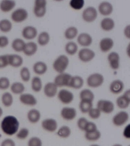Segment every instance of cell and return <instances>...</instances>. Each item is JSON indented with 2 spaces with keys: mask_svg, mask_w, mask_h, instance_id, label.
Segmentation results:
<instances>
[{
  "mask_svg": "<svg viewBox=\"0 0 130 146\" xmlns=\"http://www.w3.org/2000/svg\"><path fill=\"white\" fill-rule=\"evenodd\" d=\"M83 19L88 22L93 21L97 18V12L96 9L93 7H89L86 8L83 11Z\"/></svg>",
  "mask_w": 130,
  "mask_h": 146,
  "instance_id": "16",
  "label": "cell"
},
{
  "mask_svg": "<svg viewBox=\"0 0 130 146\" xmlns=\"http://www.w3.org/2000/svg\"><path fill=\"white\" fill-rule=\"evenodd\" d=\"M99 10L101 14L103 15H108L112 12L113 5L109 2L104 1L99 4Z\"/></svg>",
  "mask_w": 130,
  "mask_h": 146,
  "instance_id": "31",
  "label": "cell"
},
{
  "mask_svg": "<svg viewBox=\"0 0 130 146\" xmlns=\"http://www.w3.org/2000/svg\"><path fill=\"white\" fill-rule=\"evenodd\" d=\"M84 81L83 78L78 75L72 76L69 82L68 87L78 90L83 86Z\"/></svg>",
  "mask_w": 130,
  "mask_h": 146,
  "instance_id": "28",
  "label": "cell"
},
{
  "mask_svg": "<svg viewBox=\"0 0 130 146\" xmlns=\"http://www.w3.org/2000/svg\"><path fill=\"white\" fill-rule=\"evenodd\" d=\"M78 34V30L74 26L68 27L65 32V36L68 39H72L76 36Z\"/></svg>",
  "mask_w": 130,
  "mask_h": 146,
  "instance_id": "42",
  "label": "cell"
},
{
  "mask_svg": "<svg viewBox=\"0 0 130 146\" xmlns=\"http://www.w3.org/2000/svg\"><path fill=\"white\" fill-rule=\"evenodd\" d=\"M113 44L114 42L111 38L108 37L105 38L100 41V49L103 52H107L113 47Z\"/></svg>",
  "mask_w": 130,
  "mask_h": 146,
  "instance_id": "32",
  "label": "cell"
},
{
  "mask_svg": "<svg viewBox=\"0 0 130 146\" xmlns=\"http://www.w3.org/2000/svg\"><path fill=\"white\" fill-rule=\"evenodd\" d=\"M97 108L101 113L109 114L113 112L115 107L113 103L111 100L101 99L97 102Z\"/></svg>",
  "mask_w": 130,
  "mask_h": 146,
  "instance_id": "3",
  "label": "cell"
},
{
  "mask_svg": "<svg viewBox=\"0 0 130 146\" xmlns=\"http://www.w3.org/2000/svg\"><path fill=\"white\" fill-rule=\"evenodd\" d=\"M1 102L3 106L7 108L11 107L14 102L13 95L11 92H4L1 96Z\"/></svg>",
  "mask_w": 130,
  "mask_h": 146,
  "instance_id": "24",
  "label": "cell"
},
{
  "mask_svg": "<svg viewBox=\"0 0 130 146\" xmlns=\"http://www.w3.org/2000/svg\"><path fill=\"white\" fill-rule=\"evenodd\" d=\"M20 76L21 80L25 83L29 82L31 79L30 70L26 66L21 67L20 71Z\"/></svg>",
  "mask_w": 130,
  "mask_h": 146,
  "instance_id": "36",
  "label": "cell"
},
{
  "mask_svg": "<svg viewBox=\"0 0 130 146\" xmlns=\"http://www.w3.org/2000/svg\"><path fill=\"white\" fill-rule=\"evenodd\" d=\"M9 66V54L0 55V69L6 68Z\"/></svg>",
  "mask_w": 130,
  "mask_h": 146,
  "instance_id": "47",
  "label": "cell"
},
{
  "mask_svg": "<svg viewBox=\"0 0 130 146\" xmlns=\"http://www.w3.org/2000/svg\"><path fill=\"white\" fill-rule=\"evenodd\" d=\"M80 100H87L93 102L95 99V95L91 90L85 89L82 90L79 93Z\"/></svg>",
  "mask_w": 130,
  "mask_h": 146,
  "instance_id": "34",
  "label": "cell"
},
{
  "mask_svg": "<svg viewBox=\"0 0 130 146\" xmlns=\"http://www.w3.org/2000/svg\"><path fill=\"white\" fill-rule=\"evenodd\" d=\"M89 121L85 117H80L77 120V127L81 131H84L85 128L86 127Z\"/></svg>",
  "mask_w": 130,
  "mask_h": 146,
  "instance_id": "48",
  "label": "cell"
},
{
  "mask_svg": "<svg viewBox=\"0 0 130 146\" xmlns=\"http://www.w3.org/2000/svg\"><path fill=\"white\" fill-rule=\"evenodd\" d=\"M65 50L68 54L73 55L77 52L78 50V46L75 42H68L66 44Z\"/></svg>",
  "mask_w": 130,
  "mask_h": 146,
  "instance_id": "43",
  "label": "cell"
},
{
  "mask_svg": "<svg viewBox=\"0 0 130 146\" xmlns=\"http://www.w3.org/2000/svg\"><path fill=\"white\" fill-rule=\"evenodd\" d=\"M89 117L92 119L96 120L99 119L101 116V113L97 108H92L87 113Z\"/></svg>",
  "mask_w": 130,
  "mask_h": 146,
  "instance_id": "46",
  "label": "cell"
},
{
  "mask_svg": "<svg viewBox=\"0 0 130 146\" xmlns=\"http://www.w3.org/2000/svg\"><path fill=\"white\" fill-rule=\"evenodd\" d=\"M42 128L46 132L53 133L57 129V121L55 119L47 118L42 121L41 123Z\"/></svg>",
  "mask_w": 130,
  "mask_h": 146,
  "instance_id": "11",
  "label": "cell"
},
{
  "mask_svg": "<svg viewBox=\"0 0 130 146\" xmlns=\"http://www.w3.org/2000/svg\"><path fill=\"white\" fill-rule=\"evenodd\" d=\"M9 43V38L5 35L0 36V48H4L7 46Z\"/></svg>",
  "mask_w": 130,
  "mask_h": 146,
  "instance_id": "51",
  "label": "cell"
},
{
  "mask_svg": "<svg viewBox=\"0 0 130 146\" xmlns=\"http://www.w3.org/2000/svg\"><path fill=\"white\" fill-rule=\"evenodd\" d=\"M58 88L54 82H48L43 88L44 95L49 98H54L57 94Z\"/></svg>",
  "mask_w": 130,
  "mask_h": 146,
  "instance_id": "15",
  "label": "cell"
},
{
  "mask_svg": "<svg viewBox=\"0 0 130 146\" xmlns=\"http://www.w3.org/2000/svg\"><path fill=\"white\" fill-rule=\"evenodd\" d=\"M129 118V115L127 112L121 111L115 114L113 117L112 122L114 125L121 127L126 124Z\"/></svg>",
  "mask_w": 130,
  "mask_h": 146,
  "instance_id": "6",
  "label": "cell"
},
{
  "mask_svg": "<svg viewBox=\"0 0 130 146\" xmlns=\"http://www.w3.org/2000/svg\"><path fill=\"white\" fill-rule=\"evenodd\" d=\"M124 84L123 82L119 80H115L113 81L109 85V91L113 94H119L124 90Z\"/></svg>",
  "mask_w": 130,
  "mask_h": 146,
  "instance_id": "20",
  "label": "cell"
},
{
  "mask_svg": "<svg viewBox=\"0 0 130 146\" xmlns=\"http://www.w3.org/2000/svg\"><path fill=\"white\" fill-rule=\"evenodd\" d=\"M101 133L99 130L90 132L85 133L84 137L85 139L89 141H98L100 139Z\"/></svg>",
  "mask_w": 130,
  "mask_h": 146,
  "instance_id": "39",
  "label": "cell"
},
{
  "mask_svg": "<svg viewBox=\"0 0 130 146\" xmlns=\"http://www.w3.org/2000/svg\"><path fill=\"white\" fill-rule=\"evenodd\" d=\"M79 58L82 61L87 62L92 60L95 56V53L93 50L89 48L81 49L79 52Z\"/></svg>",
  "mask_w": 130,
  "mask_h": 146,
  "instance_id": "19",
  "label": "cell"
},
{
  "mask_svg": "<svg viewBox=\"0 0 130 146\" xmlns=\"http://www.w3.org/2000/svg\"><path fill=\"white\" fill-rule=\"evenodd\" d=\"M31 87L34 92L38 93L43 89V83L42 79L39 76H35L31 78Z\"/></svg>",
  "mask_w": 130,
  "mask_h": 146,
  "instance_id": "26",
  "label": "cell"
},
{
  "mask_svg": "<svg viewBox=\"0 0 130 146\" xmlns=\"http://www.w3.org/2000/svg\"><path fill=\"white\" fill-rule=\"evenodd\" d=\"M123 137L126 139H130V124H128L125 127L123 130Z\"/></svg>",
  "mask_w": 130,
  "mask_h": 146,
  "instance_id": "53",
  "label": "cell"
},
{
  "mask_svg": "<svg viewBox=\"0 0 130 146\" xmlns=\"http://www.w3.org/2000/svg\"><path fill=\"white\" fill-rule=\"evenodd\" d=\"M97 129H98L96 124L93 122L90 121H89L84 132H85V133L92 132L96 131Z\"/></svg>",
  "mask_w": 130,
  "mask_h": 146,
  "instance_id": "50",
  "label": "cell"
},
{
  "mask_svg": "<svg viewBox=\"0 0 130 146\" xmlns=\"http://www.w3.org/2000/svg\"><path fill=\"white\" fill-rule=\"evenodd\" d=\"M108 59L109 65L112 69H118L119 66L120 57L118 54L116 52H112L108 54Z\"/></svg>",
  "mask_w": 130,
  "mask_h": 146,
  "instance_id": "27",
  "label": "cell"
},
{
  "mask_svg": "<svg viewBox=\"0 0 130 146\" xmlns=\"http://www.w3.org/2000/svg\"><path fill=\"white\" fill-rule=\"evenodd\" d=\"M27 145L28 146H43V142L39 137L33 136L29 139Z\"/></svg>",
  "mask_w": 130,
  "mask_h": 146,
  "instance_id": "45",
  "label": "cell"
},
{
  "mask_svg": "<svg viewBox=\"0 0 130 146\" xmlns=\"http://www.w3.org/2000/svg\"><path fill=\"white\" fill-rule=\"evenodd\" d=\"M13 28V24L9 19L4 18L0 20V31L4 33L11 32Z\"/></svg>",
  "mask_w": 130,
  "mask_h": 146,
  "instance_id": "33",
  "label": "cell"
},
{
  "mask_svg": "<svg viewBox=\"0 0 130 146\" xmlns=\"http://www.w3.org/2000/svg\"><path fill=\"white\" fill-rule=\"evenodd\" d=\"M0 146H16L15 141L11 138H6L3 140Z\"/></svg>",
  "mask_w": 130,
  "mask_h": 146,
  "instance_id": "52",
  "label": "cell"
},
{
  "mask_svg": "<svg viewBox=\"0 0 130 146\" xmlns=\"http://www.w3.org/2000/svg\"><path fill=\"white\" fill-rule=\"evenodd\" d=\"M38 50V45L35 42L30 41L26 43L23 52L27 56H31L36 54Z\"/></svg>",
  "mask_w": 130,
  "mask_h": 146,
  "instance_id": "21",
  "label": "cell"
},
{
  "mask_svg": "<svg viewBox=\"0 0 130 146\" xmlns=\"http://www.w3.org/2000/svg\"><path fill=\"white\" fill-rule=\"evenodd\" d=\"M60 116L63 119L67 121H72L76 118L77 115L76 110L73 107H64L61 109Z\"/></svg>",
  "mask_w": 130,
  "mask_h": 146,
  "instance_id": "13",
  "label": "cell"
},
{
  "mask_svg": "<svg viewBox=\"0 0 130 146\" xmlns=\"http://www.w3.org/2000/svg\"><path fill=\"white\" fill-rule=\"evenodd\" d=\"M4 114V110L2 107L0 106V118H1Z\"/></svg>",
  "mask_w": 130,
  "mask_h": 146,
  "instance_id": "55",
  "label": "cell"
},
{
  "mask_svg": "<svg viewBox=\"0 0 130 146\" xmlns=\"http://www.w3.org/2000/svg\"><path fill=\"white\" fill-rule=\"evenodd\" d=\"M129 29L130 26L129 25H128V26H127L125 27V29H124V34H125L127 37L129 38H130Z\"/></svg>",
  "mask_w": 130,
  "mask_h": 146,
  "instance_id": "54",
  "label": "cell"
},
{
  "mask_svg": "<svg viewBox=\"0 0 130 146\" xmlns=\"http://www.w3.org/2000/svg\"><path fill=\"white\" fill-rule=\"evenodd\" d=\"M130 146V145H129V146Z\"/></svg>",
  "mask_w": 130,
  "mask_h": 146,
  "instance_id": "58",
  "label": "cell"
},
{
  "mask_svg": "<svg viewBox=\"0 0 130 146\" xmlns=\"http://www.w3.org/2000/svg\"><path fill=\"white\" fill-rule=\"evenodd\" d=\"M77 42L83 46H88L92 42V36L86 33H82L80 34L77 38Z\"/></svg>",
  "mask_w": 130,
  "mask_h": 146,
  "instance_id": "30",
  "label": "cell"
},
{
  "mask_svg": "<svg viewBox=\"0 0 130 146\" xmlns=\"http://www.w3.org/2000/svg\"><path fill=\"white\" fill-rule=\"evenodd\" d=\"M71 77V75L68 73H60L56 76L53 82L58 87H68Z\"/></svg>",
  "mask_w": 130,
  "mask_h": 146,
  "instance_id": "12",
  "label": "cell"
},
{
  "mask_svg": "<svg viewBox=\"0 0 130 146\" xmlns=\"http://www.w3.org/2000/svg\"><path fill=\"white\" fill-rule=\"evenodd\" d=\"M69 62L68 57L65 55H61L55 60L53 64V68L60 74L63 73L68 67Z\"/></svg>",
  "mask_w": 130,
  "mask_h": 146,
  "instance_id": "2",
  "label": "cell"
},
{
  "mask_svg": "<svg viewBox=\"0 0 130 146\" xmlns=\"http://www.w3.org/2000/svg\"><path fill=\"white\" fill-rule=\"evenodd\" d=\"M111 146H123V145L119 143H115Z\"/></svg>",
  "mask_w": 130,
  "mask_h": 146,
  "instance_id": "56",
  "label": "cell"
},
{
  "mask_svg": "<svg viewBox=\"0 0 130 146\" xmlns=\"http://www.w3.org/2000/svg\"><path fill=\"white\" fill-rule=\"evenodd\" d=\"M116 104L121 109H125L130 105V90H127L123 95L119 96L116 99Z\"/></svg>",
  "mask_w": 130,
  "mask_h": 146,
  "instance_id": "9",
  "label": "cell"
},
{
  "mask_svg": "<svg viewBox=\"0 0 130 146\" xmlns=\"http://www.w3.org/2000/svg\"><path fill=\"white\" fill-rule=\"evenodd\" d=\"M27 117L29 123L32 124H36L40 121L41 114L39 110L33 108L28 111L27 113Z\"/></svg>",
  "mask_w": 130,
  "mask_h": 146,
  "instance_id": "17",
  "label": "cell"
},
{
  "mask_svg": "<svg viewBox=\"0 0 130 146\" xmlns=\"http://www.w3.org/2000/svg\"><path fill=\"white\" fill-rule=\"evenodd\" d=\"M71 130L69 126L63 125L59 128L57 132V135L59 137L62 139H67L70 136Z\"/></svg>",
  "mask_w": 130,
  "mask_h": 146,
  "instance_id": "35",
  "label": "cell"
},
{
  "mask_svg": "<svg viewBox=\"0 0 130 146\" xmlns=\"http://www.w3.org/2000/svg\"><path fill=\"white\" fill-rule=\"evenodd\" d=\"M115 25V22L111 18H105L101 22V26L104 30L110 31L114 28Z\"/></svg>",
  "mask_w": 130,
  "mask_h": 146,
  "instance_id": "40",
  "label": "cell"
},
{
  "mask_svg": "<svg viewBox=\"0 0 130 146\" xmlns=\"http://www.w3.org/2000/svg\"><path fill=\"white\" fill-rule=\"evenodd\" d=\"M21 35L25 39L33 40L36 38L38 35V31L35 26L29 25L25 26L23 29Z\"/></svg>",
  "mask_w": 130,
  "mask_h": 146,
  "instance_id": "14",
  "label": "cell"
},
{
  "mask_svg": "<svg viewBox=\"0 0 130 146\" xmlns=\"http://www.w3.org/2000/svg\"><path fill=\"white\" fill-rule=\"evenodd\" d=\"M48 67L45 63L42 61L36 62L33 66V70L37 75H44L47 71Z\"/></svg>",
  "mask_w": 130,
  "mask_h": 146,
  "instance_id": "23",
  "label": "cell"
},
{
  "mask_svg": "<svg viewBox=\"0 0 130 146\" xmlns=\"http://www.w3.org/2000/svg\"><path fill=\"white\" fill-rule=\"evenodd\" d=\"M19 101L24 106L34 107L37 104V99L33 94L30 93L24 92L19 96Z\"/></svg>",
  "mask_w": 130,
  "mask_h": 146,
  "instance_id": "8",
  "label": "cell"
},
{
  "mask_svg": "<svg viewBox=\"0 0 130 146\" xmlns=\"http://www.w3.org/2000/svg\"><path fill=\"white\" fill-rule=\"evenodd\" d=\"M10 89L12 94L20 96L25 92L26 88L22 82H15L11 83Z\"/></svg>",
  "mask_w": 130,
  "mask_h": 146,
  "instance_id": "22",
  "label": "cell"
},
{
  "mask_svg": "<svg viewBox=\"0 0 130 146\" xmlns=\"http://www.w3.org/2000/svg\"><path fill=\"white\" fill-rule=\"evenodd\" d=\"M30 131L28 128L22 127L20 128L16 133V136L18 139L20 140H24L29 137Z\"/></svg>",
  "mask_w": 130,
  "mask_h": 146,
  "instance_id": "41",
  "label": "cell"
},
{
  "mask_svg": "<svg viewBox=\"0 0 130 146\" xmlns=\"http://www.w3.org/2000/svg\"><path fill=\"white\" fill-rule=\"evenodd\" d=\"M50 40L49 34L46 31L41 32L37 36V43L41 46L47 45L49 42Z\"/></svg>",
  "mask_w": 130,
  "mask_h": 146,
  "instance_id": "37",
  "label": "cell"
},
{
  "mask_svg": "<svg viewBox=\"0 0 130 146\" xmlns=\"http://www.w3.org/2000/svg\"><path fill=\"white\" fill-rule=\"evenodd\" d=\"M104 78L101 74L94 73L89 75L87 80V83L90 87L97 88L101 86L103 84Z\"/></svg>",
  "mask_w": 130,
  "mask_h": 146,
  "instance_id": "7",
  "label": "cell"
},
{
  "mask_svg": "<svg viewBox=\"0 0 130 146\" xmlns=\"http://www.w3.org/2000/svg\"><path fill=\"white\" fill-rule=\"evenodd\" d=\"M20 122L15 116L8 115L2 119L0 127L2 132L8 136L15 135L20 128Z\"/></svg>",
  "mask_w": 130,
  "mask_h": 146,
  "instance_id": "1",
  "label": "cell"
},
{
  "mask_svg": "<svg viewBox=\"0 0 130 146\" xmlns=\"http://www.w3.org/2000/svg\"><path fill=\"white\" fill-rule=\"evenodd\" d=\"M89 146H101L100 145L98 144H93Z\"/></svg>",
  "mask_w": 130,
  "mask_h": 146,
  "instance_id": "57",
  "label": "cell"
},
{
  "mask_svg": "<svg viewBox=\"0 0 130 146\" xmlns=\"http://www.w3.org/2000/svg\"><path fill=\"white\" fill-rule=\"evenodd\" d=\"M16 2L13 0H3L0 2V10L4 13H8L14 9Z\"/></svg>",
  "mask_w": 130,
  "mask_h": 146,
  "instance_id": "25",
  "label": "cell"
},
{
  "mask_svg": "<svg viewBox=\"0 0 130 146\" xmlns=\"http://www.w3.org/2000/svg\"><path fill=\"white\" fill-rule=\"evenodd\" d=\"M26 42L24 40L20 38L14 39L11 43L12 49L16 52H23Z\"/></svg>",
  "mask_w": 130,
  "mask_h": 146,
  "instance_id": "29",
  "label": "cell"
},
{
  "mask_svg": "<svg viewBox=\"0 0 130 146\" xmlns=\"http://www.w3.org/2000/svg\"><path fill=\"white\" fill-rule=\"evenodd\" d=\"M29 16L27 9L23 8H19L15 9L11 15L12 21L16 23L23 22L27 20Z\"/></svg>",
  "mask_w": 130,
  "mask_h": 146,
  "instance_id": "4",
  "label": "cell"
},
{
  "mask_svg": "<svg viewBox=\"0 0 130 146\" xmlns=\"http://www.w3.org/2000/svg\"><path fill=\"white\" fill-rule=\"evenodd\" d=\"M57 98L59 101L63 104H69L73 102L74 99L73 94L70 91L62 89L58 92Z\"/></svg>",
  "mask_w": 130,
  "mask_h": 146,
  "instance_id": "10",
  "label": "cell"
},
{
  "mask_svg": "<svg viewBox=\"0 0 130 146\" xmlns=\"http://www.w3.org/2000/svg\"><path fill=\"white\" fill-rule=\"evenodd\" d=\"M23 62V58L20 55L17 54H9V66L14 68H19L22 66Z\"/></svg>",
  "mask_w": 130,
  "mask_h": 146,
  "instance_id": "18",
  "label": "cell"
},
{
  "mask_svg": "<svg viewBox=\"0 0 130 146\" xmlns=\"http://www.w3.org/2000/svg\"><path fill=\"white\" fill-rule=\"evenodd\" d=\"M84 4V0H71L70 2L71 6L76 10H80L82 9Z\"/></svg>",
  "mask_w": 130,
  "mask_h": 146,
  "instance_id": "49",
  "label": "cell"
},
{
  "mask_svg": "<svg viewBox=\"0 0 130 146\" xmlns=\"http://www.w3.org/2000/svg\"><path fill=\"white\" fill-rule=\"evenodd\" d=\"M93 102L87 100H80L79 106L81 112L84 114L87 113L90 110L93 108Z\"/></svg>",
  "mask_w": 130,
  "mask_h": 146,
  "instance_id": "38",
  "label": "cell"
},
{
  "mask_svg": "<svg viewBox=\"0 0 130 146\" xmlns=\"http://www.w3.org/2000/svg\"><path fill=\"white\" fill-rule=\"evenodd\" d=\"M47 3L45 0H36L34 2L33 12L35 17L41 18L45 15L47 11Z\"/></svg>",
  "mask_w": 130,
  "mask_h": 146,
  "instance_id": "5",
  "label": "cell"
},
{
  "mask_svg": "<svg viewBox=\"0 0 130 146\" xmlns=\"http://www.w3.org/2000/svg\"><path fill=\"white\" fill-rule=\"evenodd\" d=\"M11 84V81L9 78L5 76L0 77V90L6 91L10 88Z\"/></svg>",
  "mask_w": 130,
  "mask_h": 146,
  "instance_id": "44",
  "label": "cell"
}]
</instances>
